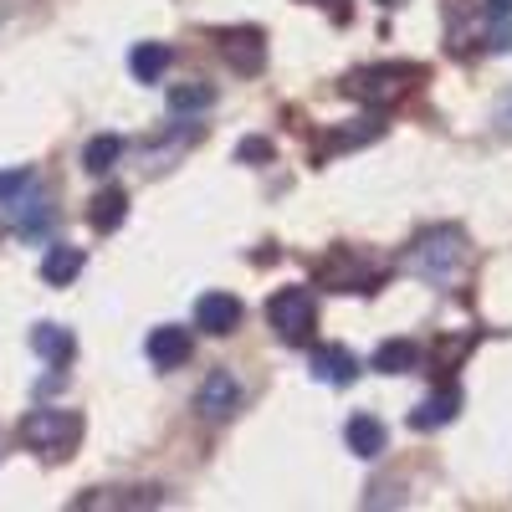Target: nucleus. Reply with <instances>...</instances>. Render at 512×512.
Returning <instances> with one entry per match:
<instances>
[{
	"mask_svg": "<svg viewBox=\"0 0 512 512\" xmlns=\"http://www.w3.org/2000/svg\"><path fill=\"white\" fill-rule=\"evenodd\" d=\"M415 77H420L415 67H364V72H354L344 82V93L349 98H364V103H395V98L410 93Z\"/></svg>",
	"mask_w": 512,
	"mask_h": 512,
	"instance_id": "20e7f679",
	"label": "nucleus"
},
{
	"mask_svg": "<svg viewBox=\"0 0 512 512\" xmlns=\"http://www.w3.org/2000/svg\"><path fill=\"white\" fill-rule=\"evenodd\" d=\"M149 359H154L159 369L185 364V359H190V333H185V328H175V323L154 328V333H149Z\"/></svg>",
	"mask_w": 512,
	"mask_h": 512,
	"instance_id": "9d476101",
	"label": "nucleus"
},
{
	"mask_svg": "<svg viewBox=\"0 0 512 512\" xmlns=\"http://www.w3.org/2000/svg\"><path fill=\"white\" fill-rule=\"evenodd\" d=\"M31 349L41 354V359H47V364H67L72 359V333L67 328H57V323H36L31 328Z\"/></svg>",
	"mask_w": 512,
	"mask_h": 512,
	"instance_id": "f8f14e48",
	"label": "nucleus"
},
{
	"mask_svg": "<svg viewBox=\"0 0 512 512\" xmlns=\"http://www.w3.org/2000/svg\"><path fill=\"white\" fill-rule=\"evenodd\" d=\"M374 369L379 374H410V369H420V349L410 338H390V344L374 349Z\"/></svg>",
	"mask_w": 512,
	"mask_h": 512,
	"instance_id": "ddd939ff",
	"label": "nucleus"
},
{
	"mask_svg": "<svg viewBox=\"0 0 512 512\" xmlns=\"http://www.w3.org/2000/svg\"><path fill=\"white\" fill-rule=\"evenodd\" d=\"M195 328L216 333V338L236 333V328H241V303H236L231 292H205L200 303H195Z\"/></svg>",
	"mask_w": 512,
	"mask_h": 512,
	"instance_id": "39448f33",
	"label": "nucleus"
},
{
	"mask_svg": "<svg viewBox=\"0 0 512 512\" xmlns=\"http://www.w3.org/2000/svg\"><path fill=\"white\" fill-rule=\"evenodd\" d=\"M267 323H272V333L282 338V344H308L313 328H318V308H313V297L303 287H282L267 303Z\"/></svg>",
	"mask_w": 512,
	"mask_h": 512,
	"instance_id": "f03ea898",
	"label": "nucleus"
},
{
	"mask_svg": "<svg viewBox=\"0 0 512 512\" xmlns=\"http://www.w3.org/2000/svg\"><path fill=\"white\" fill-rule=\"evenodd\" d=\"M456 410H461V395L456 390H436L425 405L410 410V431H441L446 420H456Z\"/></svg>",
	"mask_w": 512,
	"mask_h": 512,
	"instance_id": "9b49d317",
	"label": "nucleus"
},
{
	"mask_svg": "<svg viewBox=\"0 0 512 512\" xmlns=\"http://www.w3.org/2000/svg\"><path fill=\"white\" fill-rule=\"evenodd\" d=\"M118 159H123V139L118 134H98V139H88V149H82V169H93V175H108Z\"/></svg>",
	"mask_w": 512,
	"mask_h": 512,
	"instance_id": "a211bd4d",
	"label": "nucleus"
},
{
	"mask_svg": "<svg viewBox=\"0 0 512 512\" xmlns=\"http://www.w3.org/2000/svg\"><path fill=\"white\" fill-rule=\"evenodd\" d=\"M82 436V420L72 410H31L21 420V441L31 451H47V456H67Z\"/></svg>",
	"mask_w": 512,
	"mask_h": 512,
	"instance_id": "7ed1b4c3",
	"label": "nucleus"
},
{
	"mask_svg": "<svg viewBox=\"0 0 512 512\" xmlns=\"http://www.w3.org/2000/svg\"><path fill=\"white\" fill-rule=\"evenodd\" d=\"M123 216H128V195H123V190H103V195L88 205L93 231H118V226H123Z\"/></svg>",
	"mask_w": 512,
	"mask_h": 512,
	"instance_id": "f3484780",
	"label": "nucleus"
},
{
	"mask_svg": "<svg viewBox=\"0 0 512 512\" xmlns=\"http://www.w3.org/2000/svg\"><path fill=\"white\" fill-rule=\"evenodd\" d=\"M6 210H11V226H16L21 236H31V241L52 226V205H47V195H36V190H26V195L11 200Z\"/></svg>",
	"mask_w": 512,
	"mask_h": 512,
	"instance_id": "1a4fd4ad",
	"label": "nucleus"
},
{
	"mask_svg": "<svg viewBox=\"0 0 512 512\" xmlns=\"http://www.w3.org/2000/svg\"><path fill=\"white\" fill-rule=\"evenodd\" d=\"M492 47H497V52H512V26H497V31H492Z\"/></svg>",
	"mask_w": 512,
	"mask_h": 512,
	"instance_id": "4be33fe9",
	"label": "nucleus"
},
{
	"mask_svg": "<svg viewBox=\"0 0 512 512\" xmlns=\"http://www.w3.org/2000/svg\"><path fill=\"white\" fill-rule=\"evenodd\" d=\"M77 272H82V251L77 246H52L47 256H41V277H47L52 287H67Z\"/></svg>",
	"mask_w": 512,
	"mask_h": 512,
	"instance_id": "2eb2a0df",
	"label": "nucleus"
},
{
	"mask_svg": "<svg viewBox=\"0 0 512 512\" xmlns=\"http://www.w3.org/2000/svg\"><path fill=\"white\" fill-rule=\"evenodd\" d=\"M216 103V88L210 82H185V88H169V108L175 113H195V108H210Z\"/></svg>",
	"mask_w": 512,
	"mask_h": 512,
	"instance_id": "6ab92c4d",
	"label": "nucleus"
},
{
	"mask_svg": "<svg viewBox=\"0 0 512 512\" xmlns=\"http://www.w3.org/2000/svg\"><path fill=\"white\" fill-rule=\"evenodd\" d=\"M31 190V169H0V205H11Z\"/></svg>",
	"mask_w": 512,
	"mask_h": 512,
	"instance_id": "aec40b11",
	"label": "nucleus"
},
{
	"mask_svg": "<svg viewBox=\"0 0 512 512\" xmlns=\"http://www.w3.org/2000/svg\"><path fill=\"white\" fill-rule=\"evenodd\" d=\"M221 57H226L236 72H256V67L267 62L262 31H226V36H221Z\"/></svg>",
	"mask_w": 512,
	"mask_h": 512,
	"instance_id": "0eeeda50",
	"label": "nucleus"
},
{
	"mask_svg": "<svg viewBox=\"0 0 512 512\" xmlns=\"http://www.w3.org/2000/svg\"><path fill=\"white\" fill-rule=\"evenodd\" d=\"M344 436H349V451H354V456H364V461L384 451V425H379L374 415H354Z\"/></svg>",
	"mask_w": 512,
	"mask_h": 512,
	"instance_id": "dca6fc26",
	"label": "nucleus"
},
{
	"mask_svg": "<svg viewBox=\"0 0 512 512\" xmlns=\"http://www.w3.org/2000/svg\"><path fill=\"white\" fill-rule=\"evenodd\" d=\"M487 11L492 16H512V0H487Z\"/></svg>",
	"mask_w": 512,
	"mask_h": 512,
	"instance_id": "5701e85b",
	"label": "nucleus"
},
{
	"mask_svg": "<svg viewBox=\"0 0 512 512\" xmlns=\"http://www.w3.org/2000/svg\"><path fill=\"white\" fill-rule=\"evenodd\" d=\"M128 67H134L139 82H159L164 67H169V47H164V41H139V47L128 52Z\"/></svg>",
	"mask_w": 512,
	"mask_h": 512,
	"instance_id": "4468645a",
	"label": "nucleus"
},
{
	"mask_svg": "<svg viewBox=\"0 0 512 512\" xmlns=\"http://www.w3.org/2000/svg\"><path fill=\"white\" fill-rule=\"evenodd\" d=\"M313 379H323V384H354L359 379V359L349 349H338V344H323V349H313Z\"/></svg>",
	"mask_w": 512,
	"mask_h": 512,
	"instance_id": "6e6552de",
	"label": "nucleus"
},
{
	"mask_svg": "<svg viewBox=\"0 0 512 512\" xmlns=\"http://www.w3.org/2000/svg\"><path fill=\"white\" fill-rule=\"evenodd\" d=\"M461 231L456 226H436V231H425L415 246H410V267L425 277V282H436V287H451L456 272H461Z\"/></svg>",
	"mask_w": 512,
	"mask_h": 512,
	"instance_id": "f257e3e1",
	"label": "nucleus"
},
{
	"mask_svg": "<svg viewBox=\"0 0 512 512\" xmlns=\"http://www.w3.org/2000/svg\"><path fill=\"white\" fill-rule=\"evenodd\" d=\"M236 159H246V164H251V159H272V144H267V139H241V144H236Z\"/></svg>",
	"mask_w": 512,
	"mask_h": 512,
	"instance_id": "412c9836",
	"label": "nucleus"
},
{
	"mask_svg": "<svg viewBox=\"0 0 512 512\" xmlns=\"http://www.w3.org/2000/svg\"><path fill=\"white\" fill-rule=\"evenodd\" d=\"M236 405H241V390H236V379L231 374H210L205 384H200V395H195V410L205 415V420H226V415H236Z\"/></svg>",
	"mask_w": 512,
	"mask_h": 512,
	"instance_id": "423d86ee",
	"label": "nucleus"
}]
</instances>
